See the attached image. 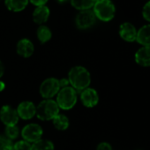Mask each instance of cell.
Instances as JSON below:
<instances>
[{"label":"cell","instance_id":"1","mask_svg":"<svg viewBox=\"0 0 150 150\" xmlns=\"http://www.w3.org/2000/svg\"><path fill=\"white\" fill-rule=\"evenodd\" d=\"M68 81L75 90L82 91L88 88L91 83L89 71L83 66H74L68 74Z\"/></svg>","mask_w":150,"mask_h":150},{"label":"cell","instance_id":"2","mask_svg":"<svg viewBox=\"0 0 150 150\" xmlns=\"http://www.w3.org/2000/svg\"><path fill=\"white\" fill-rule=\"evenodd\" d=\"M59 107L56 101L51 99H45L42 101L36 107L35 115L43 121L53 120L59 114Z\"/></svg>","mask_w":150,"mask_h":150},{"label":"cell","instance_id":"3","mask_svg":"<svg viewBox=\"0 0 150 150\" xmlns=\"http://www.w3.org/2000/svg\"><path fill=\"white\" fill-rule=\"evenodd\" d=\"M77 91L71 87H65L60 88L57 96V103L59 109L68 110L74 107L77 103Z\"/></svg>","mask_w":150,"mask_h":150},{"label":"cell","instance_id":"4","mask_svg":"<svg viewBox=\"0 0 150 150\" xmlns=\"http://www.w3.org/2000/svg\"><path fill=\"white\" fill-rule=\"evenodd\" d=\"M115 6L110 0H103L94 5V13L102 21H111L115 16Z\"/></svg>","mask_w":150,"mask_h":150},{"label":"cell","instance_id":"5","mask_svg":"<svg viewBox=\"0 0 150 150\" xmlns=\"http://www.w3.org/2000/svg\"><path fill=\"white\" fill-rule=\"evenodd\" d=\"M60 88L59 80L55 78H49L41 84L40 94L45 99H51L54 96L57 95Z\"/></svg>","mask_w":150,"mask_h":150},{"label":"cell","instance_id":"6","mask_svg":"<svg viewBox=\"0 0 150 150\" xmlns=\"http://www.w3.org/2000/svg\"><path fill=\"white\" fill-rule=\"evenodd\" d=\"M42 127L37 124H28L21 131V136L24 140L34 143L39 139H41L42 135Z\"/></svg>","mask_w":150,"mask_h":150},{"label":"cell","instance_id":"7","mask_svg":"<svg viewBox=\"0 0 150 150\" xmlns=\"http://www.w3.org/2000/svg\"><path fill=\"white\" fill-rule=\"evenodd\" d=\"M96 15L91 10H83L81 11L75 19V22L79 28L86 29L93 26L96 22Z\"/></svg>","mask_w":150,"mask_h":150},{"label":"cell","instance_id":"8","mask_svg":"<svg viewBox=\"0 0 150 150\" xmlns=\"http://www.w3.org/2000/svg\"><path fill=\"white\" fill-rule=\"evenodd\" d=\"M17 110L9 105H4L0 110V119L6 125H16L19 121Z\"/></svg>","mask_w":150,"mask_h":150},{"label":"cell","instance_id":"9","mask_svg":"<svg viewBox=\"0 0 150 150\" xmlns=\"http://www.w3.org/2000/svg\"><path fill=\"white\" fill-rule=\"evenodd\" d=\"M16 110L20 118H22L24 120H28L35 116L36 107L32 102L25 101L19 104Z\"/></svg>","mask_w":150,"mask_h":150},{"label":"cell","instance_id":"10","mask_svg":"<svg viewBox=\"0 0 150 150\" xmlns=\"http://www.w3.org/2000/svg\"><path fill=\"white\" fill-rule=\"evenodd\" d=\"M81 100L84 106L88 108H93L97 105L99 102V96L96 90L94 88H88L81 91Z\"/></svg>","mask_w":150,"mask_h":150},{"label":"cell","instance_id":"11","mask_svg":"<svg viewBox=\"0 0 150 150\" xmlns=\"http://www.w3.org/2000/svg\"><path fill=\"white\" fill-rule=\"evenodd\" d=\"M119 35L125 42H132L136 41L137 30L132 23L125 22L119 27Z\"/></svg>","mask_w":150,"mask_h":150},{"label":"cell","instance_id":"12","mask_svg":"<svg viewBox=\"0 0 150 150\" xmlns=\"http://www.w3.org/2000/svg\"><path fill=\"white\" fill-rule=\"evenodd\" d=\"M135 62L143 67L150 66V46H142L139 48L134 56Z\"/></svg>","mask_w":150,"mask_h":150},{"label":"cell","instance_id":"13","mask_svg":"<svg viewBox=\"0 0 150 150\" xmlns=\"http://www.w3.org/2000/svg\"><path fill=\"white\" fill-rule=\"evenodd\" d=\"M35 50L34 44L28 39H21L17 44V52L23 57H29L33 55Z\"/></svg>","mask_w":150,"mask_h":150},{"label":"cell","instance_id":"14","mask_svg":"<svg viewBox=\"0 0 150 150\" xmlns=\"http://www.w3.org/2000/svg\"><path fill=\"white\" fill-rule=\"evenodd\" d=\"M49 16H50V9L45 6H37L33 13V20L36 24L39 25L45 23L48 21Z\"/></svg>","mask_w":150,"mask_h":150},{"label":"cell","instance_id":"15","mask_svg":"<svg viewBox=\"0 0 150 150\" xmlns=\"http://www.w3.org/2000/svg\"><path fill=\"white\" fill-rule=\"evenodd\" d=\"M136 41L142 46H150V24L141 27L137 31Z\"/></svg>","mask_w":150,"mask_h":150},{"label":"cell","instance_id":"16","mask_svg":"<svg viewBox=\"0 0 150 150\" xmlns=\"http://www.w3.org/2000/svg\"><path fill=\"white\" fill-rule=\"evenodd\" d=\"M5 3L8 10L17 13L23 11L27 7L28 0H6Z\"/></svg>","mask_w":150,"mask_h":150},{"label":"cell","instance_id":"17","mask_svg":"<svg viewBox=\"0 0 150 150\" xmlns=\"http://www.w3.org/2000/svg\"><path fill=\"white\" fill-rule=\"evenodd\" d=\"M30 150H54V145L50 140L41 139L31 144Z\"/></svg>","mask_w":150,"mask_h":150},{"label":"cell","instance_id":"18","mask_svg":"<svg viewBox=\"0 0 150 150\" xmlns=\"http://www.w3.org/2000/svg\"><path fill=\"white\" fill-rule=\"evenodd\" d=\"M53 125L56 129L59 131H64L69 127V119L66 116L58 114L53 119Z\"/></svg>","mask_w":150,"mask_h":150},{"label":"cell","instance_id":"19","mask_svg":"<svg viewBox=\"0 0 150 150\" xmlns=\"http://www.w3.org/2000/svg\"><path fill=\"white\" fill-rule=\"evenodd\" d=\"M71 6L78 10H89L94 5L95 0H71Z\"/></svg>","mask_w":150,"mask_h":150},{"label":"cell","instance_id":"20","mask_svg":"<svg viewBox=\"0 0 150 150\" xmlns=\"http://www.w3.org/2000/svg\"><path fill=\"white\" fill-rule=\"evenodd\" d=\"M37 37H38V40L42 42V43H45L47 42L48 41L50 40L51 36H52V34H51V31L50 29L46 27V26H40L37 29Z\"/></svg>","mask_w":150,"mask_h":150},{"label":"cell","instance_id":"21","mask_svg":"<svg viewBox=\"0 0 150 150\" xmlns=\"http://www.w3.org/2000/svg\"><path fill=\"white\" fill-rule=\"evenodd\" d=\"M19 134H20V129L18 128L17 125H8V126H6L5 135L9 139L13 140V139H17Z\"/></svg>","mask_w":150,"mask_h":150},{"label":"cell","instance_id":"22","mask_svg":"<svg viewBox=\"0 0 150 150\" xmlns=\"http://www.w3.org/2000/svg\"><path fill=\"white\" fill-rule=\"evenodd\" d=\"M0 150H13V144L6 135H0Z\"/></svg>","mask_w":150,"mask_h":150},{"label":"cell","instance_id":"23","mask_svg":"<svg viewBox=\"0 0 150 150\" xmlns=\"http://www.w3.org/2000/svg\"><path fill=\"white\" fill-rule=\"evenodd\" d=\"M31 143L22 139L13 144V150H30Z\"/></svg>","mask_w":150,"mask_h":150},{"label":"cell","instance_id":"24","mask_svg":"<svg viewBox=\"0 0 150 150\" xmlns=\"http://www.w3.org/2000/svg\"><path fill=\"white\" fill-rule=\"evenodd\" d=\"M142 16L143 18L150 22V1H148L142 9Z\"/></svg>","mask_w":150,"mask_h":150},{"label":"cell","instance_id":"25","mask_svg":"<svg viewBox=\"0 0 150 150\" xmlns=\"http://www.w3.org/2000/svg\"><path fill=\"white\" fill-rule=\"evenodd\" d=\"M96 150H112V146L108 142H101L98 144Z\"/></svg>","mask_w":150,"mask_h":150},{"label":"cell","instance_id":"26","mask_svg":"<svg viewBox=\"0 0 150 150\" xmlns=\"http://www.w3.org/2000/svg\"><path fill=\"white\" fill-rule=\"evenodd\" d=\"M29 1L36 6H42L48 2V0H29Z\"/></svg>","mask_w":150,"mask_h":150},{"label":"cell","instance_id":"27","mask_svg":"<svg viewBox=\"0 0 150 150\" xmlns=\"http://www.w3.org/2000/svg\"><path fill=\"white\" fill-rule=\"evenodd\" d=\"M69 81L68 79H61L59 80V85H60V88H65V87H68L69 85Z\"/></svg>","mask_w":150,"mask_h":150},{"label":"cell","instance_id":"28","mask_svg":"<svg viewBox=\"0 0 150 150\" xmlns=\"http://www.w3.org/2000/svg\"><path fill=\"white\" fill-rule=\"evenodd\" d=\"M4 71H5V68H4V65H3V63L0 61V78L3 76L4 74Z\"/></svg>","mask_w":150,"mask_h":150},{"label":"cell","instance_id":"29","mask_svg":"<svg viewBox=\"0 0 150 150\" xmlns=\"http://www.w3.org/2000/svg\"><path fill=\"white\" fill-rule=\"evenodd\" d=\"M5 88H6V85H5V83H4L3 81H0V92L3 91V90L5 89Z\"/></svg>","mask_w":150,"mask_h":150},{"label":"cell","instance_id":"30","mask_svg":"<svg viewBox=\"0 0 150 150\" xmlns=\"http://www.w3.org/2000/svg\"><path fill=\"white\" fill-rule=\"evenodd\" d=\"M57 1H59V2H61V3H64V2L68 1V0H57Z\"/></svg>","mask_w":150,"mask_h":150},{"label":"cell","instance_id":"31","mask_svg":"<svg viewBox=\"0 0 150 150\" xmlns=\"http://www.w3.org/2000/svg\"><path fill=\"white\" fill-rule=\"evenodd\" d=\"M138 150H139V149H138Z\"/></svg>","mask_w":150,"mask_h":150}]
</instances>
